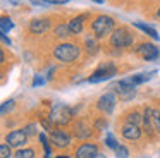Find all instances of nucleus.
Listing matches in <instances>:
<instances>
[{
  "mask_svg": "<svg viewBox=\"0 0 160 158\" xmlns=\"http://www.w3.org/2000/svg\"><path fill=\"white\" fill-rule=\"evenodd\" d=\"M91 31L95 38H105L115 31V22L110 16H98L91 24Z\"/></svg>",
  "mask_w": 160,
  "mask_h": 158,
  "instance_id": "obj_1",
  "label": "nucleus"
},
{
  "mask_svg": "<svg viewBox=\"0 0 160 158\" xmlns=\"http://www.w3.org/2000/svg\"><path fill=\"white\" fill-rule=\"evenodd\" d=\"M53 57L59 62L69 64V62H74L79 57V48H78V45H72V43H60L53 48Z\"/></svg>",
  "mask_w": 160,
  "mask_h": 158,
  "instance_id": "obj_2",
  "label": "nucleus"
},
{
  "mask_svg": "<svg viewBox=\"0 0 160 158\" xmlns=\"http://www.w3.org/2000/svg\"><path fill=\"white\" fill-rule=\"evenodd\" d=\"M110 91H114L115 95H119V100L122 101H129V100L134 98L136 95V86L132 84L128 79H121V81H115L114 84L110 86Z\"/></svg>",
  "mask_w": 160,
  "mask_h": 158,
  "instance_id": "obj_3",
  "label": "nucleus"
},
{
  "mask_svg": "<svg viewBox=\"0 0 160 158\" xmlns=\"http://www.w3.org/2000/svg\"><path fill=\"white\" fill-rule=\"evenodd\" d=\"M72 113L74 112L71 106L64 105V103H55L52 106V112H50V122L57 124V126H64V124H67L71 120Z\"/></svg>",
  "mask_w": 160,
  "mask_h": 158,
  "instance_id": "obj_4",
  "label": "nucleus"
},
{
  "mask_svg": "<svg viewBox=\"0 0 160 158\" xmlns=\"http://www.w3.org/2000/svg\"><path fill=\"white\" fill-rule=\"evenodd\" d=\"M132 41H134L132 34L129 33V29L124 26L115 27V31L110 34V45L115 48H128L132 45Z\"/></svg>",
  "mask_w": 160,
  "mask_h": 158,
  "instance_id": "obj_5",
  "label": "nucleus"
},
{
  "mask_svg": "<svg viewBox=\"0 0 160 158\" xmlns=\"http://www.w3.org/2000/svg\"><path fill=\"white\" fill-rule=\"evenodd\" d=\"M117 74V67H115L112 62H105V64H102L100 67L97 69V71L93 72V74L88 77V82H102V81H108V79H112L114 76Z\"/></svg>",
  "mask_w": 160,
  "mask_h": 158,
  "instance_id": "obj_6",
  "label": "nucleus"
},
{
  "mask_svg": "<svg viewBox=\"0 0 160 158\" xmlns=\"http://www.w3.org/2000/svg\"><path fill=\"white\" fill-rule=\"evenodd\" d=\"M115 103H117L115 93H114V91H107L105 95H102L100 98H98L97 106H98V110H100V112L110 115V113L114 112V108H115Z\"/></svg>",
  "mask_w": 160,
  "mask_h": 158,
  "instance_id": "obj_7",
  "label": "nucleus"
},
{
  "mask_svg": "<svg viewBox=\"0 0 160 158\" xmlns=\"http://www.w3.org/2000/svg\"><path fill=\"white\" fill-rule=\"evenodd\" d=\"M28 141V134H26L24 129H18V131H12V132L7 134L5 137V143L11 144L12 148H22Z\"/></svg>",
  "mask_w": 160,
  "mask_h": 158,
  "instance_id": "obj_8",
  "label": "nucleus"
},
{
  "mask_svg": "<svg viewBox=\"0 0 160 158\" xmlns=\"http://www.w3.org/2000/svg\"><path fill=\"white\" fill-rule=\"evenodd\" d=\"M121 134H122V137L128 139V141H138L139 137H141V134H143V129H141V126L126 122L124 126H122V129H121Z\"/></svg>",
  "mask_w": 160,
  "mask_h": 158,
  "instance_id": "obj_9",
  "label": "nucleus"
},
{
  "mask_svg": "<svg viewBox=\"0 0 160 158\" xmlns=\"http://www.w3.org/2000/svg\"><path fill=\"white\" fill-rule=\"evenodd\" d=\"M50 141L59 148H66L71 144V134L67 131H62V129H53L50 132Z\"/></svg>",
  "mask_w": 160,
  "mask_h": 158,
  "instance_id": "obj_10",
  "label": "nucleus"
},
{
  "mask_svg": "<svg viewBox=\"0 0 160 158\" xmlns=\"http://www.w3.org/2000/svg\"><path fill=\"white\" fill-rule=\"evenodd\" d=\"M136 52L138 53H141V57L145 58L146 62H150V60H157L158 58V48L155 47V45H152V43H143V45H139L138 48H136Z\"/></svg>",
  "mask_w": 160,
  "mask_h": 158,
  "instance_id": "obj_11",
  "label": "nucleus"
},
{
  "mask_svg": "<svg viewBox=\"0 0 160 158\" xmlns=\"http://www.w3.org/2000/svg\"><path fill=\"white\" fill-rule=\"evenodd\" d=\"M98 155V146L95 143H84L76 151V158H97Z\"/></svg>",
  "mask_w": 160,
  "mask_h": 158,
  "instance_id": "obj_12",
  "label": "nucleus"
},
{
  "mask_svg": "<svg viewBox=\"0 0 160 158\" xmlns=\"http://www.w3.org/2000/svg\"><path fill=\"white\" fill-rule=\"evenodd\" d=\"M50 29V21L47 19H33L29 22V31L33 34H43Z\"/></svg>",
  "mask_w": 160,
  "mask_h": 158,
  "instance_id": "obj_13",
  "label": "nucleus"
},
{
  "mask_svg": "<svg viewBox=\"0 0 160 158\" xmlns=\"http://www.w3.org/2000/svg\"><path fill=\"white\" fill-rule=\"evenodd\" d=\"M74 136L79 137V139H86V137L91 136V127L88 126L86 122H78L76 126H74Z\"/></svg>",
  "mask_w": 160,
  "mask_h": 158,
  "instance_id": "obj_14",
  "label": "nucleus"
},
{
  "mask_svg": "<svg viewBox=\"0 0 160 158\" xmlns=\"http://www.w3.org/2000/svg\"><path fill=\"white\" fill-rule=\"evenodd\" d=\"M152 113H153V108H146L145 112H143V129H145V132L152 134L153 131V120H152Z\"/></svg>",
  "mask_w": 160,
  "mask_h": 158,
  "instance_id": "obj_15",
  "label": "nucleus"
},
{
  "mask_svg": "<svg viewBox=\"0 0 160 158\" xmlns=\"http://www.w3.org/2000/svg\"><path fill=\"white\" fill-rule=\"evenodd\" d=\"M155 74H157V71H150V72H145V74H136V76H131L129 81H131L134 86H138V84H143V82L150 81Z\"/></svg>",
  "mask_w": 160,
  "mask_h": 158,
  "instance_id": "obj_16",
  "label": "nucleus"
},
{
  "mask_svg": "<svg viewBox=\"0 0 160 158\" xmlns=\"http://www.w3.org/2000/svg\"><path fill=\"white\" fill-rule=\"evenodd\" d=\"M83 22H84V16L74 17L72 21H69V29H71V34H79L81 31H83Z\"/></svg>",
  "mask_w": 160,
  "mask_h": 158,
  "instance_id": "obj_17",
  "label": "nucleus"
},
{
  "mask_svg": "<svg viewBox=\"0 0 160 158\" xmlns=\"http://www.w3.org/2000/svg\"><path fill=\"white\" fill-rule=\"evenodd\" d=\"M134 26L138 27V29H141L143 33H146L148 36H152L153 40H158V33H157V29H155V27L148 26V24H143V22H134Z\"/></svg>",
  "mask_w": 160,
  "mask_h": 158,
  "instance_id": "obj_18",
  "label": "nucleus"
},
{
  "mask_svg": "<svg viewBox=\"0 0 160 158\" xmlns=\"http://www.w3.org/2000/svg\"><path fill=\"white\" fill-rule=\"evenodd\" d=\"M57 38H67L71 36V29H69V24H57L55 29H53Z\"/></svg>",
  "mask_w": 160,
  "mask_h": 158,
  "instance_id": "obj_19",
  "label": "nucleus"
},
{
  "mask_svg": "<svg viewBox=\"0 0 160 158\" xmlns=\"http://www.w3.org/2000/svg\"><path fill=\"white\" fill-rule=\"evenodd\" d=\"M12 27H14V22H12L11 17H2V21H0V31H2V34H7Z\"/></svg>",
  "mask_w": 160,
  "mask_h": 158,
  "instance_id": "obj_20",
  "label": "nucleus"
},
{
  "mask_svg": "<svg viewBox=\"0 0 160 158\" xmlns=\"http://www.w3.org/2000/svg\"><path fill=\"white\" fill-rule=\"evenodd\" d=\"M14 158H35V151L31 148H22V150L16 151Z\"/></svg>",
  "mask_w": 160,
  "mask_h": 158,
  "instance_id": "obj_21",
  "label": "nucleus"
},
{
  "mask_svg": "<svg viewBox=\"0 0 160 158\" xmlns=\"http://www.w3.org/2000/svg\"><path fill=\"white\" fill-rule=\"evenodd\" d=\"M105 144H107L110 150H114V151L119 148V143L115 141V137H114V134H112V132H107V136H105Z\"/></svg>",
  "mask_w": 160,
  "mask_h": 158,
  "instance_id": "obj_22",
  "label": "nucleus"
},
{
  "mask_svg": "<svg viewBox=\"0 0 160 158\" xmlns=\"http://www.w3.org/2000/svg\"><path fill=\"white\" fill-rule=\"evenodd\" d=\"M152 120H153V129H155V132L160 134V110H155V108H153Z\"/></svg>",
  "mask_w": 160,
  "mask_h": 158,
  "instance_id": "obj_23",
  "label": "nucleus"
},
{
  "mask_svg": "<svg viewBox=\"0 0 160 158\" xmlns=\"http://www.w3.org/2000/svg\"><path fill=\"white\" fill-rule=\"evenodd\" d=\"M86 50L88 53H97L98 52V45H97V40H93V38H86Z\"/></svg>",
  "mask_w": 160,
  "mask_h": 158,
  "instance_id": "obj_24",
  "label": "nucleus"
},
{
  "mask_svg": "<svg viewBox=\"0 0 160 158\" xmlns=\"http://www.w3.org/2000/svg\"><path fill=\"white\" fill-rule=\"evenodd\" d=\"M126 122H131V124H136V126H139V124L143 122V115H139L138 112H132V113H129V115H128Z\"/></svg>",
  "mask_w": 160,
  "mask_h": 158,
  "instance_id": "obj_25",
  "label": "nucleus"
},
{
  "mask_svg": "<svg viewBox=\"0 0 160 158\" xmlns=\"http://www.w3.org/2000/svg\"><path fill=\"white\" fill-rule=\"evenodd\" d=\"M115 156L117 158H129V150L124 144H119V148L115 150Z\"/></svg>",
  "mask_w": 160,
  "mask_h": 158,
  "instance_id": "obj_26",
  "label": "nucleus"
},
{
  "mask_svg": "<svg viewBox=\"0 0 160 158\" xmlns=\"http://www.w3.org/2000/svg\"><path fill=\"white\" fill-rule=\"evenodd\" d=\"M0 158H11V144H0Z\"/></svg>",
  "mask_w": 160,
  "mask_h": 158,
  "instance_id": "obj_27",
  "label": "nucleus"
},
{
  "mask_svg": "<svg viewBox=\"0 0 160 158\" xmlns=\"http://www.w3.org/2000/svg\"><path fill=\"white\" fill-rule=\"evenodd\" d=\"M40 141H42V144H43V150H45V155L47 156H50V146H48V141H47V136L45 134H40Z\"/></svg>",
  "mask_w": 160,
  "mask_h": 158,
  "instance_id": "obj_28",
  "label": "nucleus"
},
{
  "mask_svg": "<svg viewBox=\"0 0 160 158\" xmlns=\"http://www.w3.org/2000/svg\"><path fill=\"white\" fill-rule=\"evenodd\" d=\"M12 108H14V100H9V101L2 103V115H5L7 110H12Z\"/></svg>",
  "mask_w": 160,
  "mask_h": 158,
  "instance_id": "obj_29",
  "label": "nucleus"
},
{
  "mask_svg": "<svg viewBox=\"0 0 160 158\" xmlns=\"http://www.w3.org/2000/svg\"><path fill=\"white\" fill-rule=\"evenodd\" d=\"M24 131H26V134H28V136H36V126H35V124H29Z\"/></svg>",
  "mask_w": 160,
  "mask_h": 158,
  "instance_id": "obj_30",
  "label": "nucleus"
},
{
  "mask_svg": "<svg viewBox=\"0 0 160 158\" xmlns=\"http://www.w3.org/2000/svg\"><path fill=\"white\" fill-rule=\"evenodd\" d=\"M43 2L50 5H64V3H69V0H43Z\"/></svg>",
  "mask_w": 160,
  "mask_h": 158,
  "instance_id": "obj_31",
  "label": "nucleus"
},
{
  "mask_svg": "<svg viewBox=\"0 0 160 158\" xmlns=\"http://www.w3.org/2000/svg\"><path fill=\"white\" fill-rule=\"evenodd\" d=\"M43 82H45V81H43L42 76H35V79H33V86H42Z\"/></svg>",
  "mask_w": 160,
  "mask_h": 158,
  "instance_id": "obj_32",
  "label": "nucleus"
},
{
  "mask_svg": "<svg viewBox=\"0 0 160 158\" xmlns=\"http://www.w3.org/2000/svg\"><path fill=\"white\" fill-rule=\"evenodd\" d=\"M2 41H4L5 45H9V47H11V45H12V41L9 40V38H7V34H2Z\"/></svg>",
  "mask_w": 160,
  "mask_h": 158,
  "instance_id": "obj_33",
  "label": "nucleus"
},
{
  "mask_svg": "<svg viewBox=\"0 0 160 158\" xmlns=\"http://www.w3.org/2000/svg\"><path fill=\"white\" fill-rule=\"evenodd\" d=\"M91 2H95V3H103L105 0H91Z\"/></svg>",
  "mask_w": 160,
  "mask_h": 158,
  "instance_id": "obj_34",
  "label": "nucleus"
},
{
  "mask_svg": "<svg viewBox=\"0 0 160 158\" xmlns=\"http://www.w3.org/2000/svg\"><path fill=\"white\" fill-rule=\"evenodd\" d=\"M97 158H107V156H105V155H98Z\"/></svg>",
  "mask_w": 160,
  "mask_h": 158,
  "instance_id": "obj_35",
  "label": "nucleus"
},
{
  "mask_svg": "<svg viewBox=\"0 0 160 158\" xmlns=\"http://www.w3.org/2000/svg\"><path fill=\"white\" fill-rule=\"evenodd\" d=\"M157 16H158V17H160V7H158V10H157Z\"/></svg>",
  "mask_w": 160,
  "mask_h": 158,
  "instance_id": "obj_36",
  "label": "nucleus"
},
{
  "mask_svg": "<svg viewBox=\"0 0 160 158\" xmlns=\"http://www.w3.org/2000/svg\"><path fill=\"white\" fill-rule=\"evenodd\" d=\"M57 158H69V156H57Z\"/></svg>",
  "mask_w": 160,
  "mask_h": 158,
  "instance_id": "obj_37",
  "label": "nucleus"
}]
</instances>
